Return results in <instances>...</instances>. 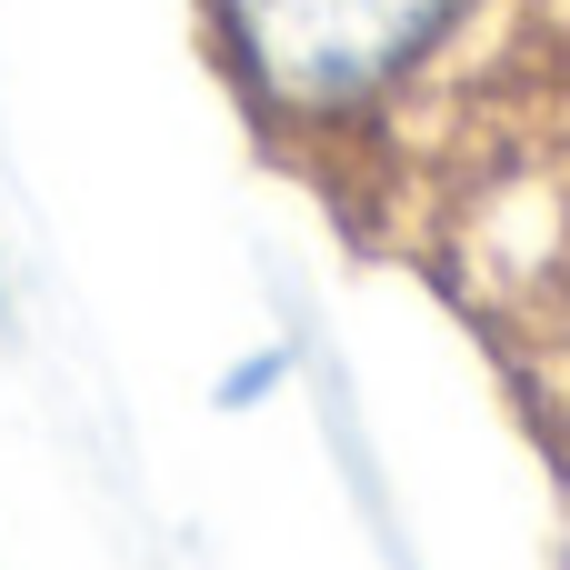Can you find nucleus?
Wrapping results in <instances>:
<instances>
[{"label":"nucleus","instance_id":"f257e3e1","mask_svg":"<svg viewBox=\"0 0 570 570\" xmlns=\"http://www.w3.org/2000/svg\"><path fill=\"white\" fill-rule=\"evenodd\" d=\"M491 0H200L210 60L281 140L381 130Z\"/></svg>","mask_w":570,"mask_h":570},{"label":"nucleus","instance_id":"f03ea898","mask_svg":"<svg viewBox=\"0 0 570 570\" xmlns=\"http://www.w3.org/2000/svg\"><path fill=\"white\" fill-rule=\"evenodd\" d=\"M561 271H570V200H561Z\"/></svg>","mask_w":570,"mask_h":570}]
</instances>
